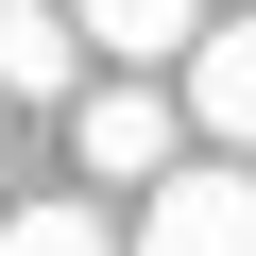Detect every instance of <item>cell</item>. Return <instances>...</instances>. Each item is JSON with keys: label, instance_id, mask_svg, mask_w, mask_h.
Masks as SVG:
<instances>
[{"label": "cell", "instance_id": "obj_3", "mask_svg": "<svg viewBox=\"0 0 256 256\" xmlns=\"http://www.w3.org/2000/svg\"><path fill=\"white\" fill-rule=\"evenodd\" d=\"M68 86H86L68 0H0V102H68Z\"/></svg>", "mask_w": 256, "mask_h": 256}, {"label": "cell", "instance_id": "obj_5", "mask_svg": "<svg viewBox=\"0 0 256 256\" xmlns=\"http://www.w3.org/2000/svg\"><path fill=\"white\" fill-rule=\"evenodd\" d=\"M68 34H86V52H137V68H154V52H205V0H68Z\"/></svg>", "mask_w": 256, "mask_h": 256}, {"label": "cell", "instance_id": "obj_4", "mask_svg": "<svg viewBox=\"0 0 256 256\" xmlns=\"http://www.w3.org/2000/svg\"><path fill=\"white\" fill-rule=\"evenodd\" d=\"M188 120H205V137H256V18H205V52H188Z\"/></svg>", "mask_w": 256, "mask_h": 256}, {"label": "cell", "instance_id": "obj_2", "mask_svg": "<svg viewBox=\"0 0 256 256\" xmlns=\"http://www.w3.org/2000/svg\"><path fill=\"white\" fill-rule=\"evenodd\" d=\"M120 256H256V188H239V171H171Z\"/></svg>", "mask_w": 256, "mask_h": 256}, {"label": "cell", "instance_id": "obj_1", "mask_svg": "<svg viewBox=\"0 0 256 256\" xmlns=\"http://www.w3.org/2000/svg\"><path fill=\"white\" fill-rule=\"evenodd\" d=\"M171 137H188V120H171L154 86H86V102H68V154H86L102 188H171Z\"/></svg>", "mask_w": 256, "mask_h": 256}, {"label": "cell", "instance_id": "obj_6", "mask_svg": "<svg viewBox=\"0 0 256 256\" xmlns=\"http://www.w3.org/2000/svg\"><path fill=\"white\" fill-rule=\"evenodd\" d=\"M0 256H120L86 205H18V222H0Z\"/></svg>", "mask_w": 256, "mask_h": 256}]
</instances>
